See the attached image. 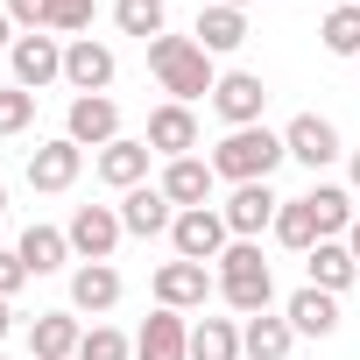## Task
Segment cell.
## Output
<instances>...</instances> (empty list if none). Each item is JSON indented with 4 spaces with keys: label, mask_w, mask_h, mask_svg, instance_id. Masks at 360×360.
<instances>
[{
    "label": "cell",
    "mask_w": 360,
    "mask_h": 360,
    "mask_svg": "<svg viewBox=\"0 0 360 360\" xmlns=\"http://www.w3.org/2000/svg\"><path fill=\"white\" fill-rule=\"evenodd\" d=\"M353 8H360V0H353Z\"/></svg>",
    "instance_id": "42"
},
{
    "label": "cell",
    "mask_w": 360,
    "mask_h": 360,
    "mask_svg": "<svg viewBox=\"0 0 360 360\" xmlns=\"http://www.w3.org/2000/svg\"><path fill=\"white\" fill-rule=\"evenodd\" d=\"M78 360H127V339H120L113 325H92V332L78 339Z\"/></svg>",
    "instance_id": "32"
},
{
    "label": "cell",
    "mask_w": 360,
    "mask_h": 360,
    "mask_svg": "<svg viewBox=\"0 0 360 360\" xmlns=\"http://www.w3.org/2000/svg\"><path fill=\"white\" fill-rule=\"evenodd\" d=\"M71 304H78V311H113V304H120V276H113L106 262H85V269L71 276Z\"/></svg>",
    "instance_id": "23"
},
{
    "label": "cell",
    "mask_w": 360,
    "mask_h": 360,
    "mask_svg": "<svg viewBox=\"0 0 360 360\" xmlns=\"http://www.w3.org/2000/svg\"><path fill=\"white\" fill-rule=\"evenodd\" d=\"M248 43V15L240 8H205L198 15V50L205 57H226V50H240Z\"/></svg>",
    "instance_id": "21"
},
{
    "label": "cell",
    "mask_w": 360,
    "mask_h": 360,
    "mask_svg": "<svg viewBox=\"0 0 360 360\" xmlns=\"http://www.w3.org/2000/svg\"><path fill=\"white\" fill-rule=\"evenodd\" d=\"M8 325H15V311H8V297H0V332H8Z\"/></svg>",
    "instance_id": "37"
},
{
    "label": "cell",
    "mask_w": 360,
    "mask_h": 360,
    "mask_svg": "<svg viewBox=\"0 0 360 360\" xmlns=\"http://www.w3.org/2000/svg\"><path fill=\"white\" fill-rule=\"evenodd\" d=\"M346 248H353V262H360V219H353V226H346Z\"/></svg>",
    "instance_id": "36"
},
{
    "label": "cell",
    "mask_w": 360,
    "mask_h": 360,
    "mask_svg": "<svg viewBox=\"0 0 360 360\" xmlns=\"http://www.w3.org/2000/svg\"><path fill=\"white\" fill-rule=\"evenodd\" d=\"M120 226H127V233H141V240H148V233H169V226H176V212H169L162 184H155V191H148V184H134V191L120 198Z\"/></svg>",
    "instance_id": "17"
},
{
    "label": "cell",
    "mask_w": 360,
    "mask_h": 360,
    "mask_svg": "<svg viewBox=\"0 0 360 360\" xmlns=\"http://www.w3.org/2000/svg\"><path fill=\"white\" fill-rule=\"evenodd\" d=\"M15 255L29 262V276H50V269H64V255H71V240H64L57 226H29Z\"/></svg>",
    "instance_id": "26"
},
{
    "label": "cell",
    "mask_w": 360,
    "mask_h": 360,
    "mask_svg": "<svg viewBox=\"0 0 360 360\" xmlns=\"http://www.w3.org/2000/svg\"><path fill=\"white\" fill-rule=\"evenodd\" d=\"M304 198H311V212H318V240L360 219V212H353V198H346V191H332V184H318V191H304Z\"/></svg>",
    "instance_id": "28"
},
{
    "label": "cell",
    "mask_w": 360,
    "mask_h": 360,
    "mask_svg": "<svg viewBox=\"0 0 360 360\" xmlns=\"http://www.w3.org/2000/svg\"><path fill=\"white\" fill-rule=\"evenodd\" d=\"M276 240L297 248V255L318 248V212H311V198H283V212H276Z\"/></svg>",
    "instance_id": "25"
},
{
    "label": "cell",
    "mask_w": 360,
    "mask_h": 360,
    "mask_svg": "<svg viewBox=\"0 0 360 360\" xmlns=\"http://www.w3.org/2000/svg\"><path fill=\"white\" fill-rule=\"evenodd\" d=\"M113 22H120L127 36L155 43V36H162V0H113Z\"/></svg>",
    "instance_id": "29"
},
{
    "label": "cell",
    "mask_w": 360,
    "mask_h": 360,
    "mask_svg": "<svg viewBox=\"0 0 360 360\" xmlns=\"http://www.w3.org/2000/svg\"><path fill=\"white\" fill-rule=\"evenodd\" d=\"M78 339H85V332H78L64 311H43V318L29 325V360H71Z\"/></svg>",
    "instance_id": "20"
},
{
    "label": "cell",
    "mask_w": 360,
    "mask_h": 360,
    "mask_svg": "<svg viewBox=\"0 0 360 360\" xmlns=\"http://www.w3.org/2000/svg\"><path fill=\"white\" fill-rule=\"evenodd\" d=\"M353 184H360V148H353Z\"/></svg>",
    "instance_id": "39"
},
{
    "label": "cell",
    "mask_w": 360,
    "mask_h": 360,
    "mask_svg": "<svg viewBox=\"0 0 360 360\" xmlns=\"http://www.w3.org/2000/svg\"><path fill=\"white\" fill-rule=\"evenodd\" d=\"M219 8H248V0H219Z\"/></svg>",
    "instance_id": "41"
},
{
    "label": "cell",
    "mask_w": 360,
    "mask_h": 360,
    "mask_svg": "<svg viewBox=\"0 0 360 360\" xmlns=\"http://www.w3.org/2000/svg\"><path fill=\"white\" fill-rule=\"evenodd\" d=\"M71 141L78 148H106V141H120V106L106 99V92H85V99H71Z\"/></svg>",
    "instance_id": "8"
},
{
    "label": "cell",
    "mask_w": 360,
    "mask_h": 360,
    "mask_svg": "<svg viewBox=\"0 0 360 360\" xmlns=\"http://www.w3.org/2000/svg\"><path fill=\"white\" fill-rule=\"evenodd\" d=\"M0 43H8V50H15V36H8V8H0Z\"/></svg>",
    "instance_id": "38"
},
{
    "label": "cell",
    "mask_w": 360,
    "mask_h": 360,
    "mask_svg": "<svg viewBox=\"0 0 360 360\" xmlns=\"http://www.w3.org/2000/svg\"><path fill=\"white\" fill-rule=\"evenodd\" d=\"M169 240H176V262H219V255L233 248V233H226V219H219L212 205H198V212H176Z\"/></svg>",
    "instance_id": "4"
},
{
    "label": "cell",
    "mask_w": 360,
    "mask_h": 360,
    "mask_svg": "<svg viewBox=\"0 0 360 360\" xmlns=\"http://www.w3.org/2000/svg\"><path fill=\"white\" fill-rule=\"evenodd\" d=\"M134 360H191L184 318H176V311H155V318L141 325V339H134Z\"/></svg>",
    "instance_id": "14"
},
{
    "label": "cell",
    "mask_w": 360,
    "mask_h": 360,
    "mask_svg": "<svg viewBox=\"0 0 360 360\" xmlns=\"http://www.w3.org/2000/svg\"><path fill=\"white\" fill-rule=\"evenodd\" d=\"M148 155H155L148 141H106L99 148V176H106L113 191H134L141 176H148Z\"/></svg>",
    "instance_id": "18"
},
{
    "label": "cell",
    "mask_w": 360,
    "mask_h": 360,
    "mask_svg": "<svg viewBox=\"0 0 360 360\" xmlns=\"http://www.w3.org/2000/svg\"><path fill=\"white\" fill-rule=\"evenodd\" d=\"M283 148H290L297 162L325 169V162L339 155V134H332V120H318V113H297V120H290V134H283Z\"/></svg>",
    "instance_id": "16"
},
{
    "label": "cell",
    "mask_w": 360,
    "mask_h": 360,
    "mask_svg": "<svg viewBox=\"0 0 360 360\" xmlns=\"http://www.w3.org/2000/svg\"><path fill=\"white\" fill-rule=\"evenodd\" d=\"M219 297L233 304V311H269V297H276V283H269V262H262V248L255 240H233L226 255H219Z\"/></svg>",
    "instance_id": "3"
},
{
    "label": "cell",
    "mask_w": 360,
    "mask_h": 360,
    "mask_svg": "<svg viewBox=\"0 0 360 360\" xmlns=\"http://www.w3.org/2000/svg\"><path fill=\"white\" fill-rule=\"evenodd\" d=\"M276 212H283V198L269 191V184H233V198H226V233L233 240H255L262 226H276Z\"/></svg>",
    "instance_id": "7"
},
{
    "label": "cell",
    "mask_w": 360,
    "mask_h": 360,
    "mask_svg": "<svg viewBox=\"0 0 360 360\" xmlns=\"http://www.w3.org/2000/svg\"><path fill=\"white\" fill-rule=\"evenodd\" d=\"M148 71L162 78V92H176V106H191V99H205L219 78H212V57L191 43V36H155L148 43Z\"/></svg>",
    "instance_id": "1"
},
{
    "label": "cell",
    "mask_w": 360,
    "mask_h": 360,
    "mask_svg": "<svg viewBox=\"0 0 360 360\" xmlns=\"http://www.w3.org/2000/svg\"><path fill=\"white\" fill-rule=\"evenodd\" d=\"M290 339H297V325H290V318L255 311V318H248V332H240V353H248V360H283V353H290Z\"/></svg>",
    "instance_id": "22"
},
{
    "label": "cell",
    "mask_w": 360,
    "mask_h": 360,
    "mask_svg": "<svg viewBox=\"0 0 360 360\" xmlns=\"http://www.w3.org/2000/svg\"><path fill=\"white\" fill-rule=\"evenodd\" d=\"M290 325L311 332V339L339 332V304H332V290H297V297H290Z\"/></svg>",
    "instance_id": "24"
},
{
    "label": "cell",
    "mask_w": 360,
    "mask_h": 360,
    "mask_svg": "<svg viewBox=\"0 0 360 360\" xmlns=\"http://www.w3.org/2000/svg\"><path fill=\"white\" fill-rule=\"evenodd\" d=\"M212 106H219V120H226V127H262L269 85H262L255 71H226V78L212 85Z\"/></svg>",
    "instance_id": "5"
},
{
    "label": "cell",
    "mask_w": 360,
    "mask_h": 360,
    "mask_svg": "<svg viewBox=\"0 0 360 360\" xmlns=\"http://www.w3.org/2000/svg\"><path fill=\"white\" fill-rule=\"evenodd\" d=\"M8 22H22L29 36H36V29H50V0H8Z\"/></svg>",
    "instance_id": "34"
},
{
    "label": "cell",
    "mask_w": 360,
    "mask_h": 360,
    "mask_svg": "<svg viewBox=\"0 0 360 360\" xmlns=\"http://www.w3.org/2000/svg\"><path fill=\"white\" fill-rule=\"evenodd\" d=\"M155 297H162V311H191V304H205V297H212L205 262H162V269H155Z\"/></svg>",
    "instance_id": "10"
},
{
    "label": "cell",
    "mask_w": 360,
    "mask_h": 360,
    "mask_svg": "<svg viewBox=\"0 0 360 360\" xmlns=\"http://www.w3.org/2000/svg\"><path fill=\"white\" fill-rule=\"evenodd\" d=\"M162 198H169V205H184V212H198V205L212 198V162L176 155V162L162 169Z\"/></svg>",
    "instance_id": "15"
},
{
    "label": "cell",
    "mask_w": 360,
    "mask_h": 360,
    "mask_svg": "<svg viewBox=\"0 0 360 360\" xmlns=\"http://www.w3.org/2000/svg\"><path fill=\"white\" fill-rule=\"evenodd\" d=\"M78 162H85V148L64 134V141H43L36 155H29V184L36 191H71L78 184Z\"/></svg>",
    "instance_id": "9"
},
{
    "label": "cell",
    "mask_w": 360,
    "mask_h": 360,
    "mask_svg": "<svg viewBox=\"0 0 360 360\" xmlns=\"http://www.w3.org/2000/svg\"><path fill=\"white\" fill-rule=\"evenodd\" d=\"M304 269H311V290H346L353 276H360V262H353V248H339V240H318L311 255H304Z\"/></svg>",
    "instance_id": "19"
},
{
    "label": "cell",
    "mask_w": 360,
    "mask_h": 360,
    "mask_svg": "<svg viewBox=\"0 0 360 360\" xmlns=\"http://www.w3.org/2000/svg\"><path fill=\"white\" fill-rule=\"evenodd\" d=\"M120 233H127V226H120V212H113V205H78L64 240H71V255H85V262H106V255L120 248Z\"/></svg>",
    "instance_id": "6"
},
{
    "label": "cell",
    "mask_w": 360,
    "mask_h": 360,
    "mask_svg": "<svg viewBox=\"0 0 360 360\" xmlns=\"http://www.w3.org/2000/svg\"><path fill=\"white\" fill-rule=\"evenodd\" d=\"M0 212H8V184H0Z\"/></svg>",
    "instance_id": "40"
},
{
    "label": "cell",
    "mask_w": 360,
    "mask_h": 360,
    "mask_svg": "<svg viewBox=\"0 0 360 360\" xmlns=\"http://www.w3.org/2000/svg\"><path fill=\"white\" fill-rule=\"evenodd\" d=\"M50 78H64V50L50 36H15V85L22 92H43Z\"/></svg>",
    "instance_id": "11"
},
{
    "label": "cell",
    "mask_w": 360,
    "mask_h": 360,
    "mask_svg": "<svg viewBox=\"0 0 360 360\" xmlns=\"http://www.w3.org/2000/svg\"><path fill=\"white\" fill-rule=\"evenodd\" d=\"M148 148L169 155V162H176V155H191V148H198V120H191V106H176V99L155 106V113H148Z\"/></svg>",
    "instance_id": "12"
},
{
    "label": "cell",
    "mask_w": 360,
    "mask_h": 360,
    "mask_svg": "<svg viewBox=\"0 0 360 360\" xmlns=\"http://www.w3.org/2000/svg\"><path fill=\"white\" fill-rule=\"evenodd\" d=\"M50 29H64V36L92 29V0H50Z\"/></svg>",
    "instance_id": "33"
},
{
    "label": "cell",
    "mask_w": 360,
    "mask_h": 360,
    "mask_svg": "<svg viewBox=\"0 0 360 360\" xmlns=\"http://www.w3.org/2000/svg\"><path fill=\"white\" fill-rule=\"evenodd\" d=\"M283 134L269 127H233L219 148H212V176H233V184H269V169L283 162Z\"/></svg>",
    "instance_id": "2"
},
{
    "label": "cell",
    "mask_w": 360,
    "mask_h": 360,
    "mask_svg": "<svg viewBox=\"0 0 360 360\" xmlns=\"http://www.w3.org/2000/svg\"><path fill=\"white\" fill-rule=\"evenodd\" d=\"M64 78L78 85V99H85V92H106V85H113V50L92 43V36H78V43L64 50Z\"/></svg>",
    "instance_id": "13"
},
{
    "label": "cell",
    "mask_w": 360,
    "mask_h": 360,
    "mask_svg": "<svg viewBox=\"0 0 360 360\" xmlns=\"http://www.w3.org/2000/svg\"><path fill=\"white\" fill-rule=\"evenodd\" d=\"M29 120H36V92L8 85V92H0V134H22Z\"/></svg>",
    "instance_id": "31"
},
{
    "label": "cell",
    "mask_w": 360,
    "mask_h": 360,
    "mask_svg": "<svg viewBox=\"0 0 360 360\" xmlns=\"http://www.w3.org/2000/svg\"><path fill=\"white\" fill-rule=\"evenodd\" d=\"M191 360H240V332H233V318H205V325H191Z\"/></svg>",
    "instance_id": "27"
},
{
    "label": "cell",
    "mask_w": 360,
    "mask_h": 360,
    "mask_svg": "<svg viewBox=\"0 0 360 360\" xmlns=\"http://www.w3.org/2000/svg\"><path fill=\"white\" fill-rule=\"evenodd\" d=\"M325 50L332 57H360V8H353V0L325 15Z\"/></svg>",
    "instance_id": "30"
},
{
    "label": "cell",
    "mask_w": 360,
    "mask_h": 360,
    "mask_svg": "<svg viewBox=\"0 0 360 360\" xmlns=\"http://www.w3.org/2000/svg\"><path fill=\"white\" fill-rule=\"evenodd\" d=\"M22 283H29V262L22 255H0V297H15Z\"/></svg>",
    "instance_id": "35"
}]
</instances>
